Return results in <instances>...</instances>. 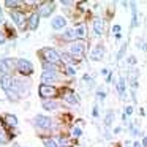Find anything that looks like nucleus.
<instances>
[{
    "instance_id": "f257e3e1",
    "label": "nucleus",
    "mask_w": 147,
    "mask_h": 147,
    "mask_svg": "<svg viewBox=\"0 0 147 147\" xmlns=\"http://www.w3.org/2000/svg\"><path fill=\"white\" fill-rule=\"evenodd\" d=\"M41 52H43V55H45V59H46V62H48V63H57V62L60 60V55H59L54 49H51V48L43 49Z\"/></svg>"
},
{
    "instance_id": "f03ea898",
    "label": "nucleus",
    "mask_w": 147,
    "mask_h": 147,
    "mask_svg": "<svg viewBox=\"0 0 147 147\" xmlns=\"http://www.w3.org/2000/svg\"><path fill=\"white\" fill-rule=\"evenodd\" d=\"M40 95H41L43 98H54V96L57 95V89L52 87V86L43 84V86H40Z\"/></svg>"
},
{
    "instance_id": "7ed1b4c3",
    "label": "nucleus",
    "mask_w": 147,
    "mask_h": 147,
    "mask_svg": "<svg viewBox=\"0 0 147 147\" xmlns=\"http://www.w3.org/2000/svg\"><path fill=\"white\" fill-rule=\"evenodd\" d=\"M18 70H19L22 74H30L33 71V67H32V63H30L29 60L19 59V60H18Z\"/></svg>"
},
{
    "instance_id": "20e7f679",
    "label": "nucleus",
    "mask_w": 147,
    "mask_h": 147,
    "mask_svg": "<svg viewBox=\"0 0 147 147\" xmlns=\"http://www.w3.org/2000/svg\"><path fill=\"white\" fill-rule=\"evenodd\" d=\"M14 68V62L11 59H2L0 60V73H3V76H7V73L13 71Z\"/></svg>"
},
{
    "instance_id": "39448f33",
    "label": "nucleus",
    "mask_w": 147,
    "mask_h": 147,
    "mask_svg": "<svg viewBox=\"0 0 147 147\" xmlns=\"http://www.w3.org/2000/svg\"><path fill=\"white\" fill-rule=\"evenodd\" d=\"M35 122H36V125H38V127L45 128V130H48V128L52 127L51 119L46 117V115H36V117H35Z\"/></svg>"
},
{
    "instance_id": "423d86ee",
    "label": "nucleus",
    "mask_w": 147,
    "mask_h": 147,
    "mask_svg": "<svg viewBox=\"0 0 147 147\" xmlns=\"http://www.w3.org/2000/svg\"><path fill=\"white\" fill-rule=\"evenodd\" d=\"M70 51L73 55H82L84 51H86V45H84V41H74L73 45H71Z\"/></svg>"
},
{
    "instance_id": "0eeeda50",
    "label": "nucleus",
    "mask_w": 147,
    "mask_h": 147,
    "mask_svg": "<svg viewBox=\"0 0 147 147\" xmlns=\"http://www.w3.org/2000/svg\"><path fill=\"white\" fill-rule=\"evenodd\" d=\"M55 79H57V74H55L54 71H45V73H43V76H41L43 84H46V86H49L51 82H54Z\"/></svg>"
},
{
    "instance_id": "6e6552de",
    "label": "nucleus",
    "mask_w": 147,
    "mask_h": 147,
    "mask_svg": "<svg viewBox=\"0 0 147 147\" xmlns=\"http://www.w3.org/2000/svg\"><path fill=\"white\" fill-rule=\"evenodd\" d=\"M54 11V3L52 2H48V3H43V7H41V10H40V16H45V18H48L49 14Z\"/></svg>"
},
{
    "instance_id": "1a4fd4ad",
    "label": "nucleus",
    "mask_w": 147,
    "mask_h": 147,
    "mask_svg": "<svg viewBox=\"0 0 147 147\" xmlns=\"http://www.w3.org/2000/svg\"><path fill=\"white\" fill-rule=\"evenodd\" d=\"M103 54H105V49H103V46H96V48L92 51V54H90V57H92L93 60H101Z\"/></svg>"
},
{
    "instance_id": "9d476101",
    "label": "nucleus",
    "mask_w": 147,
    "mask_h": 147,
    "mask_svg": "<svg viewBox=\"0 0 147 147\" xmlns=\"http://www.w3.org/2000/svg\"><path fill=\"white\" fill-rule=\"evenodd\" d=\"M0 84H2V89L7 92V90L11 89V84H13V79H11L10 76H2V79H0Z\"/></svg>"
},
{
    "instance_id": "9b49d317",
    "label": "nucleus",
    "mask_w": 147,
    "mask_h": 147,
    "mask_svg": "<svg viewBox=\"0 0 147 147\" xmlns=\"http://www.w3.org/2000/svg\"><path fill=\"white\" fill-rule=\"evenodd\" d=\"M65 26H67V21H65V18H62V16H57L54 21H52V27H54V29H63Z\"/></svg>"
},
{
    "instance_id": "f8f14e48",
    "label": "nucleus",
    "mask_w": 147,
    "mask_h": 147,
    "mask_svg": "<svg viewBox=\"0 0 147 147\" xmlns=\"http://www.w3.org/2000/svg\"><path fill=\"white\" fill-rule=\"evenodd\" d=\"M11 18H13V21L18 24V26L22 27V24H24V14L22 13H19V11H13V13H11Z\"/></svg>"
},
{
    "instance_id": "ddd939ff",
    "label": "nucleus",
    "mask_w": 147,
    "mask_h": 147,
    "mask_svg": "<svg viewBox=\"0 0 147 147\" xmlns=\"http://www.w3.org/2000/svg\"><path fill=\"white\" fill-rule=\"evenodd\" d=\"M93 29H95V33H96V35H101V33H103V30H105V26H103V21L96 18V19L93 21Z\"/></svg>"
},
{
    "instance_id": "4468645a",
    "label": "nucleus",
    "mask_w": 147,
    "mask_h": 147,
    "mask_svg": "<svg viewBox=\"0 0 147 147\" xmlns=\"http://www.w3.org/2000/svg\"><path fill=\"white\" fill-rule=\"evenodd\" d=\"M43 108L51 111V109H57L59 108V103L57 101H52V100H45L43 101Z\"/></svg>"
},
{
    "instance_id": "2eb2a0df",
    "label": "nucleus",
    "mask_w": 147,
    "mask_h": 147,
    "mask_svg": "<svg viewBox=\"0 0 147 147\" xmlns=\"http://www.w3.org/2000/svg\"><path fill=\"white\" fill-rule=\"evenodd\" d=\"M36 26H38V14H32V16H30V21H29V29L35 30Z\"/></svg>"
},
{
    "instance_id": "dca6fc26",
    "label": "nucleus",
    "mask_w": 147,
    "mask_h": 147,
    "mask_svg": "<svg viewBox=\"0 0 147 147\" xmlns=\"http://www.w3.org/2000/svg\"><path fill=\"white\" fill-rule=\"evenodd\" d=\"M5 120H7V123L10 125V127H16L18 125V119L14 117V115H11V114L5 115Z\"/></svg>"
},
{
    "instance_id": "f3484780",
    "label": "nucleus",
    "mask_w": 147,
    "mask_h": 147,
    "mask_svg": "<svg viewBox=\"0 0 147 147\" xmlns=\"http://www.w3.org/2000/svg\"><path fill=\"white\" fill-rule=\"evenodd\" d=\"M65 100H67L68 103H71V105H76V103H78L76 95H74V93H71V92H67V93H65Z\"/></svg>"
},
{
    "instance_id": "a211bd4d",
    "label": "nucleus",
    "mask_w": 147,
    "mask_h": 147,
    "mask_svg": "<svg viewBox=\"0 0 147 147\" xmlns=\"http://www.w3.org/2000/svg\"><path fill=\"white\" fill-rule=\"evenodd\" d=\"M8 141H10V136H8V133L2 128V130H0V144H7Z\"/></svg>"
},
{
    "instance_id": "6ab92c4d",
    "label": "nucleus",
    "mask_w": 147,
    "mask_h": 147,
    "mask_svg": "<svg viewBox=\"0 0 147 147\" xmlns=\"http://www.w3.org/2000/svg\"><path fill=\"white\" fill-rule=\"evenodd\" d=\"M117 90H119V93H120L122 96L125 95V79H123V78H120V81H119V84H117Z\"/></svg>"
},
{
    "instance_id": "aec40b11",
    "label": "nucleus",
    "mask_w": 147,
    "mask_h": 147,
    "mask_svg": "<svg viewBox=\"0 0 147 147\" xmlns=\"http://www.w3.org/2000/svg\"><path fill=\"white\" fill-rule=\"evenodd\" d=\"M43 142H45L46 147H57V142L51 138H43Z\"/></svg>"
},
{
    "instance_id": "412c9836",
    "label": "nucleus",
    "mask_w": 147,
    "mask_h": 147,
    "mask_svg": "<svg viewBox=\"0 0 147 147\" xmlns=\"http://www.w3.org/2000/svg\"><path fill=\"white\" fill-rule=\"evenodd\" d=\"M7 95H8V98L10 100H13V101H18V98H19V95H18V92L16 90H7Z\"/></svg>"
},
{
    "instance_id": "4be33fe9",
    "label": "nucleus",
    "mask_w": 147,
    "mask_h": 147,
    "mask_svg": "<svg viewBox=\"0 0 147 147\" xmlns=\"http://www.w3.org/2000/svg\"><path fill=\"white\" fill-rule=\"evenodd\" d=\"M63 36H65L67 40H73V38H76V33H74V30H67Z\"/></svg>"
},
{
    "instance_id": "5701e85b",
    "label": "nucleus",
    "mask_w": 147,
    "mask_h": 147,
    "mask_svg": "<svg viewBox=\"0 0 147 147\" xmlns=\"http://www.w3.org/2000/svg\"><path fill=\"white\" fill-rule=\"evenodd\" d=\"M84 32H86V29H84V26H79V27L76 29V36H84V35H86Z\"/></svg>"
},
{
    "instance_id": "b1692460",
    "label": "nucleus",
    "mask_w": 147,
    "mask_h": 147,
    "mask_svg": "<svg viewBox=\"0 0 147 147\" xmlns=\"http://www.w3.org/2000/svg\"><path fill=\"white\" fill-rule=\"evenodd\" d=\"M45 70L46 71H54V73H55V65L54 63H48V62H46V63H45Z\"/></svg>"
},
{
    "instance_id": "393cba45",
    "label": "nucleus",
    "mask_w": 147,
    "mask_h": 147,
    "mask_svg": "<svg viewBox=\"0 0 147 147\" xmlns=\"http://www.w3.org/2000/svg\"><path fill=\"white\" fill-rule=\"evenodd\" d=\"M112 117H114V114H112V112H109V114L106 115V122H105V123L108 125V127L111 125V122H112Z\"/></svg>"
},
{
    "instance_id": "a878e982",
    "label": "nucleus",
    "mask_w": 147,
    "mask_h": 147,
    "mask_svg": "<svg viewBox=\"0 0 147 147\" xmlns=\"http://www.w3.org/2000/svg\"><path fill=\"white\" fill-rule=\"evenodd\" d=\"M5 5H7V7H18V5H19V2H11V0H7V2H5Z\"/></svg>"
},
{
    "instance_id": "bb28decb",
    "label": "nucleus",
    "mask_w": 147,
    "mask_h": 147,
    "mask_svg": "<svg viewBox=\"0 0 147 147\" xmlns=\"http://www.w3.org/2000/svg\"><path fill=\"white\" fill-rule=\"evenodd\" d=\"M125 48H127V45L122 46V49L119 51V54H117V59H122V55H123V52H125Z\"/></svg>"
},
{
    "instance_id": "cd10ccee",
    "label": "nucleus",
    "mask_w": 147,
    "mask_h": 147,
    "mask_svg": "<svg viewBox=\"0 0 147 147\" xmlns=\"http://www.w3.org/2000/svg\"><path fill=\"white\" fill-rule=\"evenodd\" d=\"M112 32L115 33V36L120 35V33H119V32H120V26H114V27H112Z\"/></svg>"
},
{
    "instance_id": "c85d7f7f",
    "label": "nucleus",
    "mask_w": 147,
    "mask_h": 147,
    "mask_svg": "<svg viewBox=\"0 0 147 147\" xmlns=\"http://www.w3.org/2000/svg\"><path fill=\"white\" fill-rule=\"evenodd\" d=\"M62 57L65 59V62H74V59H71V57H70V55H68V54H63V55H62Z\"/></svg>"
},
{
    "instance_id": "c756f323",
    "label": "nucleus",
    "mask_w": 147,
    "mask_h": 147,
    "mask_svg": "<svg viewBox=\"0 0 147 147\" xmlns=\"http://www.w3.org/2000/svg\"><path fill=\"white\" fill-rule=\"evenodd\" d=\"M81 133H82V131H81V128H74V130H73L74 136H81Z\"/></svg>"
},
{
    "instance_id": "7c9ffc66",
    "label": "nucleus",
    "mask_w": 147,
    "mask_h": 147,
    "mask_svg": "<svg viewBox=\"0 0 147 147\" xmlns=\"http://www.w3.org/2000/svg\"><path fill=\"white\" fill-rule=\"evenodd\" d=\"M131 112H133V108H131V106H127V108H125V114L130 115Z\"/></svg>"
},
{
    "instance_id": "2f4dec72",
    "label": "nucleus",
    "mask_w": 147,
    "mask_h": 147,
    "mask_svg": "<svg viewBox=\"0 0 147 147\" xmlns=\"http://www.w3.org/2000/svg\"><path fill=\"white\" fill-rule=\"evenodd\" d=\"M98 100H105V92H98Z\"/></svg>"
},
{
    "instance_id": "473e14b6",
    "label": "nucleus",
    "mask_w": 147,
    "mask_h": 147,
    "mask_svg": "<svg viewBox=\"0 0 147 147\" xmlns=\"http://www.w3.org/2000/svg\"><path fill=\"white\" fill-rule=\"evenodd\" d=\"M0 43H5V35H3V32H0Z\"/></svg>"
},
{
    "instance_id": "72a5a7b5",
    "label": "nucleus",
    "mask_w": 147,
    "mask_h": 147,
    "mask_svg": "<svg viewBox=\"0 0 147 147\" xmlns=\"http://www.w3.org/2000/svg\"><path fill=\"white\" fill-rule=\"evenodd\" d=\"M67 73H68V74H74V70H73V68L70 67V68H68V70H67Z\"/></svg>"
},
{
    "instance_id": "f704fd0d",
    "label": "nucleus",
    "mask_w": 147,
    "mask_h": 147,
    "mask_svg": "<svg viewBox=\"0 0 147 147\" xmlns=\"http://www.w3.org/2000/svg\"><path fill=\"white\" fill-rule=\"evenodd\" d=\"M142 146H144V147L147 146V138H144V139H142Z\"/></svg>"
},
{
    "instance_id": "c9c22d12",
    "label": "nucleus",
    "mask_w": 147,
    "mask_h": 147,
    "mask_svg": "<svg viewBox=\"0 0 147 147\" xmlns=\"http://www.w3.org/2000/svg\"><path fill=\"white\" fill-rule=\"evenodd\" d=\"M2 127H3V120L0 119V130H2Z\"/></svg>"
},
{
    "instance_id": "e433bc0d",
    "label": "nucleus",
    "mask_w": 147,
    "mask_h": 147,
    "mask_svg": "<svg viewBox=\"0 0 147 147\" xmlns=\"http://www.w3.org/2000/svg\"><path fill=\"white\" fill-rule=\"evenodd\" d=\"M134 147H141V144L139 142H134Z\"/></svg>"
},
{
    "instance_id": "4c0bfd02",
    "label": "nucleus",
    "mask_w": 147,
    "mask_h": 147,
    "mask_svg": "<svg viewBox=\"0 0 147 147\" xmlns=\"http://www.w3.org/2000/svg\"><path fill=\"white\" fill-rule=\"evenodd\" d=\"M0 19H2V11H0Z\"/></svg>"
},
{
    "instance_id": "58836bf2",
    "label": "nucleus",
    "mask_w": 147,
    "mask_h": 147,
    "mask_svg": "<svg viewBox=\"0 0 147 147\" xmlns=\"http://www.w3.org/2000/svg\"><path fill=\"white\" fill-rule=\"evenodd\" d=\"M0 22H2V19H0Z\"/></svg>"
},
{
    "instance_id": "ea45409f",
    "label": "nucleus",
    "mask_w": 147,
    "mask_h": 147,
    "mask_svg": "<svg viewBox=\"0 0 147 147\" xmlns=\"http://www.w3.org/2000/svg\"><path fill=\"white\" fill-rule=\"evenodd\" d=\"M16 147H19V146H16Z\"/></svg>"
}]
</instances>
